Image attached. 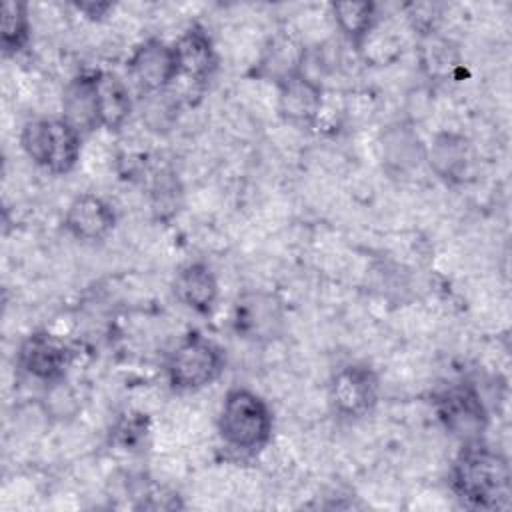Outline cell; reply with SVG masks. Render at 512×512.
Instances as JSON below:
<instances>
[{
    "mask_svg": "<svg viewBox=\"0 0 512 512\" xmlns=\"http://www.w3.org/2000/svg\"><path fill=\"white\" fill-rule=\"evenodd\" d=\"M60 118L76 128L82 136L102 128L96 96V72H82L64 86Z\"/></svg>",
    "mask_w": 512,
    "mask_h": 512,
    "instance_id": "14",
    "label": "cell"
},
{
    "mask_svg": "<svg viewBox=\"0 0 512 512\" xmlns=\"http://www.w3.org/2000/svg\"><path fill=\"white\" fill-rule=\"evenodd\" d=\"M96 96L100 126L116 132L120 130L132 114V96L126 82L114 72H96Z\"/></svg>",
    "mask_w": 512,
    "mask_h": 512,
    "instance_id": "16",
    "label": "cell"
},
{
    "mask_svg": "<svg viewBox=\"0 0 512 512\" xmlns=\"http://www.w3.org/2000/svg\"><path fill=\"white\" fill-rule=\"evenodd\" d=\"M422 68L430 78H444L458 66V52L452 42L436 30L420 34L418 46Z\"/></svg>",
    "mask_w": 512,
    "mask_h": 512,
    "instance_id": "20",
    "label": "cell"
},
{
    "mask_svg": "<svg viewBox=\"0 0 512 512\" xmlns=\"http://www.w3.org/2000/svg\"><path fill=\"white\" fill-rule=\"evenodd\" d=\"M128 74L138 84L142 94L168 90L180 76L174 46L160 38L140 42L128 58Z\"/></svg>",
    "mask_w": 512,
    "mask_h": 512,
    "instance_id": "9",
    "label": "cell"
},
{
    "mask_svg": "<svg viewBox=\"0 0 512 512\" xmlns=\"http://www.w3.org/2000/svg\"><path fill=\"white\" fill-rule=\"evenodd\" d=\"M172 46L176 52L180 76H186L194 84H204L212 78L218 66V56L212 38L202 26L192 24L178 36Z\"/></svg>",
    "mask_w": 512,
    "mask_h": 512,
    "instance_id": "13",
    "label": "cell"
},
{
    "mask_svg": "<svg viewBox=\"0 0 512 512\" xmlns=\"http://www.w3.org/2000/svg\"><path fill=\"white\" fill-rule=\"evenodd\" d=\"M450 488L468 508H508L512 496L510 464L484 440L462 444L450 470Z\"/></svg>",
    "mask_w": 512,
    "mask_h": 512,
    "instance_id": "1",
    "label": "cell"
},
{
    "mask_svg": "<svg viewBox=\"0 0 512 512\" xmlns=\"http://www.w3.org/2000/svg\"><path fill=\"white\" fill-rule=\"evenodd\" d=\"M74 8L78 12H82L86 18H90V20H102L104 16H108V12L114 8V4L112 2L88 0V2H74Z\"/></svg>",
    "mask_w": 512,
    "mask_h": 512,
    "instance_id": "22",
    "label": "cell"
},
{
    "mask_svg": "<svg viewBox=\"0 0 512 512\" xmlns=\"http://www.w3.org/2000/svg\"><path fill=\"white\" fill-rule=\"evenodd\" d=\"M30 40L28 4L20 0H6L0 18V46L4 56L18 54Z\"/></svg>",
    "mask_w": 512,
    "mask_h": 512,
    "instance_id": "19",
    "label": "cell"
},
{
    "mask_svg": "<svg viewBox=\"0 0 512 512\" xmlns=\"http://www.w3.org/2000/svg\"><path fill=\"white\" fill-rule=\"evenodd\" d=\"M234 332L250 342H272L284 330V310L280 300L264 290L238 294L232 308Z\"/></svg>",
    "mask_w": 512,
    "mask_h": 512,
    "instance_id": "7",
    "label": "cell"
},
{
    "mask_svg": "<svg viewBox=\"0 0 512 512\" xmlns=\"http://www.w3.org/2000/svg\"><path fill=\"white\" fill-rule=\"evenodd\" d=\"M226 366V356L222 348L200 336H186L168 356L166 376L174 390L194 392L214 384Z\"/></svg>",
    "mask_w": 512,
    "mask_h": 512,
    "instance_id": "4",
    "label": "cell"
},
{
    "mask_svg": "<svg viewBox=\"0 0 512 512\" xmlns=\"http://www.w3.org/2000/svg\"><path fill=\"white\" fill-rule=\"evenodd\" d=\"M64 230L80 242L104 240L116 226L114 208L96 194H78L66 208Z\"/></svg>",
    "mask_w": 512,
    "mask_h": 512,
    "instance_id": "12",
    "label": "cell"
},
{
    "mask_svg": "<svg viewBox=\"0 0 512 512\" xmlns=\"http://www.w3.org/2000/svg\"><path fill=\"white\" fill-rule=\"evenodd\" d=\"M332 18L338 30L346 36V40L358 48V44L368 36V32L378 24L376 4L370 0L362 2H334L330 6Z\"/></svg>",
    "mask_w": 512,
    "mask_h": 512,
    "instance_id": "17",
    "label": "cell"
},
{
    "mask_svg": "<svg viewBox=\"0 0 512 512\" xmlns=\"http://www.w3.org/2000/svg\"><path fill=\"white\" fill-rule=\"evenodd\" d=\"M424 158L438 178L448 184H462L474 176V150L468 138L456 132H440L426 148Z\"/></svg>",
    "mask_w": 512,
    "mask_h": 512,
    "instance_id": "11",
    "label": "cell"
},
{
    "mask_svg": "<svg viewBox=\"0 0 512 512\" xmlns=\"http://www.w3.org/2000/svg\"><path fill=\"white\" fill-rule=\"evenodd\" d=\"M332 408L346 418H360L374 410L380 396L378 374L362 362L340 366L328 386Z\"/></svg>",
    "mask_w": 512,
    "mask_h": 512,
    "instance_id": "6",
    "label": "cell"
},
{
    "mask_svg": "<svg viewBox=\"0 0 512 512\" xmlns=\"http://www.w3.org/2000/svg\"><path fill=\"white\" fill-rule=\"evenodd\" d=\"M304 64V48L290 36L280 34L274 36L264 52L260 68L266 78H272L274 84L284 80L290 74L302 70Z\"/></svg>",
    "mask_w": 512,
    "mask_h": 512,
    "instance_id": "18",
    "label": "cell"
},
{
    "mask_svg": "<svg viewBox=\"0 0 512 512\" xmlns=\"http://www.w3.org/2000/svg\"><path fill=\"white\" fill-rule=\"evenodd\" d=\"M434 410L444 430L460 444L484 438L488 428V410L472 384L458 382L440 390L434 398Z\"/></svg>",
    "mask_w": 512,
    "mask_h": 512,
    "instance_id": "5",
    "label": "cell"
},
{
    "mask_svg": "<svg viewBox=\"0 0 512 512\" xmlns=\"http://www.w3.org/2000/svg\"><path fill=\"white\" fill-rule=\"evenodd\" d=\"M172 292L182 306L198 314H210L218 302L220 288L218 278L208 264L190 262L176 272Z\"/></svg>",
    "mask_w": 512,
    "mask_h": 512,
    "instance_id": "15",
    "label": "cell"
},
{
    "mask_svg": "<svg viewBox=\"0 0 512 512\" xmlns=\"http://www.w3.org/2000/svg\"><path fill=\"white\" fill-rule=\"evenodd\" d=\"M16 362L30 378L54 384L64 380L72 362V350L60 336L48 330H38L20 342Z\"/></svg>",
    "mask_w": 512,
    "mask_h": 512,
    "instance_id": "8",
    "label": "cell"
},
{
    "mask_svg": "<svg viewBox=\"0 0 512 512\" xmlns=\"http://www.w3.org/2000/svg\"><path fill=\"white\" fill-rule=\"evenodd\" d=\"M276 88L278 114L284 122L298 128H310L316 124L324 104V90L314 78L300 70L280 80Z\"/></svg>",
    "mask_w": 512,
    "mask_h": 512,
    "instance_id": "10",
    "label": "cell"
},
{
    "mask_svg": "<svg viewBox=\"0 0 512 512\" xmlns=\"http://www.w3.org/2000/svg\"><path fill=\"white\" fill-rule=\"evenodd\" d=\"M146 96L144 100V108H142V120L150 126V130H168L172 126V122L176 120V110H178V102L172 100L168 90L162 92H154V94H142Z\"/></svg>",
    "mask_w": 512,
    "mask_h": 512,
    "instance_id": "21",
    "label": "cell"
},
{
    "mask_svg": "<svg viewBox=\"0 0 512 512\" xmlns=\"http://www.w3.org/2000/svg\"><path fill=\"white\" fill-rule=\"evenodd\" d=\"M20 146L36 166L68 174L80 160L82 134L62 118H40L22 126Z\"/></svg>",
    "mask_w": 512,
    "mask_h": 512,
    "instance_id": "3",
    "label": "cell"
},
{
    "mask_svg": "<svg viewBox=\"0 0 512 512\" xmlns=\"http://www.w3.org/2000/svg\"><path fill=\"white\" fill-rule=\"evenodd\" d=\"M272 428V410L260 394L248 388L226 392L218 412V434L224 444L252 454L270 442Z\"/></svg>",
    "mask_w": 512,
    "mask_h": 512,
    "instance_id": "2",
    "label": "cell"
}]
</instances>
